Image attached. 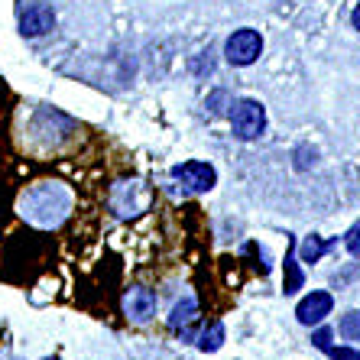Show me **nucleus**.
<instances>
[{
    "instance_id": "9",
    "label": "nucleus",
    "mask_w": 360,
    "mask_h": 360,
    "mask_svg": "<svg viewBox=\"0 0 360 360\" xmlns=\"http://www.w3.org/2000/svg\"><path fill=\"white\" fill-rule=\"evenodd\" d=\"M221 344H224V328H221L218 321H214V325H211L208 331H205V335H201L198 347H201V351H218Z\"/></svg>"
},
{
    "instance_id": "14",
    "label": "nucleus",
    "mask_w": 360,
    "mask_h": 360,
    "mask_svg": "<svg viewBox=\"0 0 360 360\" xmlns=\"http://www.w3.org/2000/svg\"><path fill=\"white\" fill-rule=\"evenodd\" d=\"M42 360H62V357H42Z\"/></svg>"
},
{
    "instance_id": "4",
    "label": "nucleus",
    "mask_w": 360,
    "mask_h": 360,
    "mask_svg": "<svg viewBox=\"0 0 360 360\" xmlns=\"http://www.w3.org/2000/svg\"><path fill=\"white\" fill-rule=\"evenodd\" d=\"M56 26V10L49 4H33V7H26V13L20 17V33L36 39V36H46Z\"/></svg>"
},
{
    "instance_id": "11",
    "label": "nucleus",
    "mask_w": 360,
    "mask_h": 360,
    "mask_svg": "<svg viewBox=\"0 0 360 360\" xmlns=\"http://www.w3.org/2000/svg\"><path fill=\"white\" fill-rule=\"evenodd\" d=\"M344 243H347V250L354 253V257H360V221L347 231V237H344Z\"/></svg>"
},
{
    "instance_id": "12",
    "label": "nucleus",
    "mask_w": 360,
    "mask_h": 360,
    "mask_svg": "<svg viewBox=\"0 0 360 360\" xmlns=\"http://www.w3.org/2000/svg\"><path fill=\"white\" fill-rule=\"evenodd\" d=\"M315 344H319L321 351H331V331H328V328H321L319 335H315Z\"/></svg>"
},
{
    "instance_id": "5",
    "label": "nucleus",
    "mask_w": 360,
    "mask_h": 360,
    "mask_svg": "<svg viewBox=\"0 0 360 360\" xmlns=\"http://www.w3.org/2000/svg\"><path fill=\"white\" fill-rule=\"evenodd\" d=\"M124 311H127V319H134V321H150L153 315H156V292H153V289H143V285L127 289Z\"/></svg>"
},
{
    "instance_id": "1",
    "label": "nucleus",
    "mask_w": 360,
    "mask_h": 360,
    "mask_svg": "<svg viewBox=\"0 0 360 360\" xmlns=\"http://www.w3.org/2000/svg\"><path fill=\"white\" fill-rule=\"evenodd\" d=\"M231 130H234L240 140H257V136L266 130V108L260 101H237L234 110H231Z\"/></svg>"
},
{
    "instance_id": "13",
    "label": "nucleus",
    "mask_w": 360,
    "mask_h": 360,
    "mask_svg": "<svg viewBox=\"0 0 360 360\" xmlns=\"http://www.w3.org/2000/svg\"><path fill=\"white\" fill-rule=\"evenodd\" d=\"M351 23H354V30H360V4L354 7V13H351Z\"/></svg>"
},
{
    "instance_id": "10",
    "label": "nucleus",
    "mask_w": 360,
    "mask_h": 360,
    "mask_svg": "<svg viewBox=\"0 0 360 360\" xmlns=\"http://www.w3.org/2000/svg\"><path fill=\"white\" fill-rule=\"evenodd\" d=\"M341 335L347 338V341L360 344V311H347L341 319Z\"/></svg>"
},
{
    "instance_id": "3",
    "label": "nucleus",
    "mask_w": 360,
    "mask_h": 360,
    "mask_svg": "<svg viewBox=\"0 0 360 360\" xmlns=\"http://www.w3.org/2000/svg\"><path fill=\"white\" fill-rule=\"evenodd\" d=\"M172 176H176L185 188H192V192H211L214 182H218V172H214L208 162H198V160L176 166L172 169Z\"/></svg>"
},
{
    "instance_id": "8",
    "label": "nucleus",
    "mask_w": 360,
    "mask_h": 360,
    "mask_svg": "<svg viewBox=\"0 0 360 360\" xmlns=\"http://www.w3.org/2000/svg\"><path fill=\"white\" fill-rule=\"evenodd\" d=\"M328 250V243L321 240V237H305V243H302V263H319L321 253Z\"/></svg>"
},
{
    "instance_id": "7",
    "label": "nucleus",
    "mask_w": 360,
    "mask_h": 360,
    "mask_svg": "<svg viewBox=\"0 0 360 360\" xmlns=\"http://www.w3.org/2000/svg\"><path fill=\"white\" fill-rule=\"evenodd\" d=\"M195 315H198V302H195V299H182L176 309H172V315H169V328H176V331H179V328L192 325Z\"/></svg>"
},
{
    "instance_id": "6",
    "label": "nucleus",
    "mask_w": 360,
    "mask_h": 360,
    "mask_svg": "<svg viewBox=\"0 0 360 360\" xmlns=\"http://www.w3.org/2000/svg\"><path fill=\"white\" fill-rule=\"evenodd\" d=\"M331 309H335L331 292H309L299 302L295 319H299L302 325H319V321H325V315H331Z\"/></svg>"
},
{
    "instance_id": "2",
    "label": "nucleus",
    "mask_w": 360,
    "mask_h": 360,
    "mask_svg": "<svg viewBox=\"0 0 360 360\" xmlns=\"http://www.w3.org/2000/svg\"><path fill=\"white\" fill-rule=\"evenodd\" d=\"M263 52V39L257 30H237L224 46V56L231 65H253Z\"/></svg>"
}]
</instances>
